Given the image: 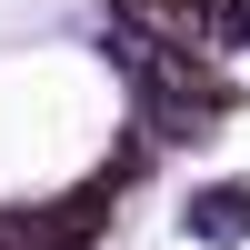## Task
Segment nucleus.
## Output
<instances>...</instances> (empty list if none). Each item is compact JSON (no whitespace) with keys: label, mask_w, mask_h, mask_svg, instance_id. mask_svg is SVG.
I'll return each mask as SVG.
<instances>
[{"label":"nucleus","mask_w":250,"mask_h":250,"mask_svg":"<svg viewBox=\"0 0 250 250\" xmlns=\"http://www.w3.org/2000/svg\"><path fill=\"white\" fill-rule=\"evenodd\" d=\"M100 230H110V180L70 190V200H40V210H10L0 220V250H90Z\"/></svg>","instance_id":"1"},{"label":"nucleus","mask_w":250,"mask_h":250,"mask_svg":"<svg viewBox=\"0 0 250 250\" xmlns=\"http://www.w3.org/2000/svg\"><path fill=\"white\" fill-rule=\"evenodd\" d=\"M190 230H200V240H240V230H250V190H200V200H190Z\"/></svg>","instance_id":"2"}]
</instances>
